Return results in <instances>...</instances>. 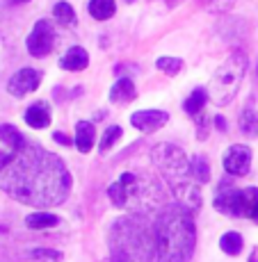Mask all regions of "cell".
<instances>
[{"label": "cell", "mask_w": 258, "mask_h": 262, "mask_svg": "<svg viewBox=\"0 0 258 262\" xmlns=\"http://www.w3.org/2000/svg\"><path fill=\"white\" fill-rule=\"evenodd\" d=\"M121 137V128L119 125H110L108 130H105V135H103V139H101V153H108L110 150V146H114V142Z\"/></svg>", "instance_id": "484cf974"}, {"label": "cell", "mask_w": 258, "mask_h": 262, "mask_svg": "<svg viewBox=\"0 0 258 262\" xmlns=\"http://www.w3.org/2000/svg\"><path fill=\"white\" fill-rule=\"evenodd\" d=\"M112 262H151L155 255V224L149 214H124L108 233Z\"/></svg>", "instance_id": "3957f363"}, {"label": "cell", "mask_w": 258, "mask_h": 262, "mask_svg": "<svg viewBox=\"0 0 258 262\" xmlns=\"http://www.w3.org/2000/svg\"><path fill=\"white\" fill-rule=\"evenodd\" d=\"M0 142H5L16 153V150H21L23 146L28 144V139L23 137V133H18V128H14V125H9V123H3L0 125Z\"/></svg>", "instance_id": "e0dca14e"}, {"label": "cell", "mask_w": 258, "mask_h": 262, "mask_svg": "<svg viewBox=\"0 0 258 262\" xmlns=\"http://www.w3.org/2000/svg\"><path fill=\"white\" fill-rule=\"evenodd\" d=\"M171 189H174V196H176V201H178V205L188 208L190 212L201 210V189L194 180H181V183H174Z\"/></svg>", "instance_id": "8fae6325"}, {"label": "cell", "mask_w": 258, "mask_h": 262, "mask_svg": "<svg viewBox=\"0 0 258 262\" xmlns=\"http://www.w3.org/2000/svg\"><path fill=\"white\" fill-rule=\"evenodd\" d=\"M30 255H32V258H37V260H50V262L59 260V253H57V251H48V249H34Z\"/></svg>", "instance_id": "4316f807"}, {"label": "cell", "mask_w": 258, "mask_h": 262, "mask_svg": "<svg viewBox=\"0 0 258 262\" xmlns=\"http://www.w3.org/2000/svg\"><path fill=\"white\" fill-rule=\"evenodd\" d=\"M25 123L30 125V128H46L50 123V107L48 103H44V100H39V103L30 105L28 110H25Z\"/></svg>", "instance_id": "4fadbf2b"}, {"label": "cell", "mask_w": 258, "mask_h": 262, "mask_svg": "<svg viewBox=\"0 0 258 262\" xmlns=\"http://www.w3.org/2000/svg\"><path fill=\"white\" fill-rule=\"evenodd\" d=\"M196 244L194 219L188 208L169 203L155 219V260L190 262Z\"/></svg>", "instance_id": "7a4b0ae2"}, {"label": "cell", "mask_w": 258, "mask_h": 262, "mask_svg": "<svg viewBox=\"0 0 258 262\" xmlns=\"http://www.w3.org/2000/svg\"><path fill=\"white\" fill-rule=\"evenodd\" d=\"M151 162L165 176L169 185L188 180V176H192V162L188 160V155L183 153V148H178V146H174V144L153 146V150H151Z\"/></svg>", "instance_id": "52a82bcc"}, {"label": "cell", "mask_w": 258, "mask_h": 262, "mask_svg": "<svg viewBox=\"0 0 258 262\" xmlns=\"http://www.w3.org/2000/svg\"><path fill=\"white\" fill-rule=\"evenodd\" d=\"M155 67H158L163 73H167V75H176V73H181V69H183V59H178V57H160L158 62H155Z\"/></svg>", "instance_id": "d4e9b609"}, {"label": "cell", "mask_w": 258, "mask_h": 262, "mask_svg": "<svg viewBox=\"0 0 258 262\" xmlns=\"http://www.w3.org/2000/svg\"><path fill=\"white\" fill-rule=\"evenodd\" d=\"M94 139H96V133H94V125L89 123V121H78V125H75V148L80 150V153H89L94 146Z\"/></svg>", "instance_id": "9a60e30c"}, {"label": "cell", "mask_w": 258, "mask_h": 262, "mask_svg": "<svg viewBox=\"0 0 258 262\" xmlns=\"http://www.w3.org/2000/svg\"><path fill=\"white\" fill-rule=\"evenodd\" d=\"M215 210L229 216H249L254 219L258 210V189L247 187V189H235L229 178L222 180L217 187V196L212 201Z\"/></svg>", "instance_id": "8992f818"}, {"label": "cell", "mask_w": 258, "mask_h": 262, "mask_svg": "<svg viewBox=\"0 0 258 262\" xmlns=\"http://www.w3.org/2000/svg\"><path fill=\"white\" fill-rule=\"evenodd\" d=\"M242 237L237 233H226V235H222V239H220V249L224 251L226 255H240V251H242Z\"/></svg>", "instance_id": "44dd1931"}, {"label": "cell", "mask_w": 258, "mask_h": 262, "mask_svg": "<svg viewBox=\"0 0 258 262\" xmlns=\"http://www.w3.org/2000/svg\"><path fill=\"white\" fill-rule=\"evenodd\" d=\"M247 73V57L245 53H231L224 62L217 67L212 73L210 84H208V96L212 103L217 105H229L233 103L237 89L242 84V78Z\"/></svg>", "instance_id": "5b68a950"}, {"label": "cell", "mask_w": 258, "mask_h": 262, "mask_svg": "<svg viewBox=\"0 0 258 262\" xmlns=\"http://www.w3.org/2000/svg\"><path fill=\"white\" fill-rule=\"evenodd\" d=\"M25 46H28V53L32 55V57H46L55 46V28L50 25V21L42 18V21L34 23Z\"/></svg>", "instance_id": "ba28073f"}, {"label": "cell", "mask_w": 258, "mask_h": 262, "mask_svg": "<svg viewBox=\"0 0 258 262\" xmlns=\"http://www.w3.org/2000/svg\"><path fill=\"white\" fill-rule=\"evenodd\" d=\"M240 130L245 135H258V114L254 112V110H245L240 117Z\"/></svg>", "instance_id": "603a6c76"}, {"label": "cell", "mask_w": 258, "mask_h": 262, "mask_svg": "<svg viewBox=\"0 0 258 262\" xmlns=\"http://www.w3.org/2000/svg\"><path fill=\"white\" fill-rule=\"evenodd\" d=\"M53 139H55L57 144H62V146H71V139H69L64 133H55V135H53Z\"/></svg>", "instance_id": "f1b7e54d"}, {"label": "cell", "mask_w": 258, "mask_h": 262, "mask_svg": "<svg viewBox=\"0 0 258 262\" xmlns=\"http://www.w3.org/2000/svg\"><path fill=\"white\" fill-rule=\"evenodd\" d=\"M222 164H224L226 173H231V176H247V173H249V169H251V150H249V146L233 144L224 153Z\"/></svg>", "instance_id": "9c48e42d"}, {"label": "cell", "mask_w": 258, "mask_h": 262, "mask_svg": "<svg viewBox=\"0 0 258 262\" xmlns=\"http://www.w3.org/2000/svg\"><path fill=\"white\" fill-rule=\"evenodd\" d=\"M251 262H258V255L254 253V255H251Z\"/></svg>", "instance_id": "4dcf8cb0"}, {"label": "cell", "mask_w": 258, "mask_h": 262, "mask_svg": "<svg viewBox=\"0 0 258 262\" xmlns=\"http://www.w3.org/2000/svg\"><path fill=\"white\" fill-rule=\"evenodd\" d=\"M39 82H42V73L34 71V69H21V71H16L9 78L7 82V92L14 96V98H23L25 94L34 92V89L39 87Z\"/></svg>", "instance_id": "30bf717a"}, {"label": "cell", "mask_w": 258, "mask_h": 262, "mask_svg": "<svg viewBox=\"0 0 258 262\" xmlns=\"http://www.w3.org/2000/svg\"><path fill=\"white\" fill-rule=\"evenodd\" d=\"M215 128L224 133V130H226V119H224V117H217V119H215Z\"/></svg>", "instance_id": "f546056e"}, {"label": "cell", "mask_w": 258, "mask_h": 262, "mask_svg": "<svg viewBox=\"0 0 258 262\" xmlns=\"http://www.w3.org/2000/svg\"><path fill=\"white\" fill-rule=\"evenodd\" d=\"M12 158H14V153H5V150H0V171L12 162Z\"/></svg>", "instance_id": "83f0119b"}, {"label": "cell", "mask_w": 258, "mask_h": 262, "mask_svg": "<svg viewBox=\"0 0 258 262\" xmlns=\"http://www.w3.org/2000/svg\"><path fill=\"white\" fill-rule=\"evenodd\" d=\"M126 3H135V0H126Z\"/></svg>", "instance_id": "e575fe53"}, {"label": "cell", "mask_w": 258, "mask_h": 262, "mask_svg": "<svg viewBox=\"0 0 258 262\" xmlns=\"http://www.w3.org/2000/svg\"><path fill=\"white\" fill-rule=\"evenodd\" d=\"M192 176H194L196 183H208L210 180V164L204 155H196L192 160Z\"/></svg>", "instance_id": "7402d4cb"}, {"label": "cell", "mask_w": 258, "mask_h": 262, "mask_svg": "<svg viewBox=\"0 0 258 262\" xmlns=\"http://www.w3.org/2000/svg\"><path fill=\"white\" fill-rule=\"evenodd\" d=\"M251 221H256V224H258V210H256V214H254V219H251Z\"/></svg>", "instance_id": "1f68e13d"}, {"label": "cell", "mask_w": 258, "mask_h": 262, "mask_svg": "<svg viewBox=\"0 0 258 262\" xmlns=\"http://www.w3.org/2000/svg\"><path fill=\"white\" fill-rule=\"evenodd\" d=\"M167 121H169V114L163 110H140L130 117V123L142 133H153V130L163 128Z\"/></svg>", "instance_id": "7c38bea8"}, {"label": "cell", "mask_w": 258, "mask_h": 262, "mask_svg": "<svg viewBox=\"0 0 258 262\" xmlns=\"http://www.w3.org/2000/svg\"><path fill=\"white\" fill-rule=\"evenodd\" d=\"M108 196L117 208L130 214H149L163 203V187L146 176L121 173L108 187Z\"/></svg>", "instance_id": "277c9868"}, {"label": "cell", "mask_w": 258, "mask_h": 262, "mask_svg": "<svg viewBox=\"0 0 258 262\" xmlns=\"http://www.w3.org/2000/svg\"><path fill=\"white\" fill-rule=\"evenodd\" d=\"M206 100H208V92H206V89H201V87H196L194 92H192L188 98H185L183 110H185L188 114H192V117H196V114L204 112Z\"/></svg>", "instance_id": "d6986e66"}, {"label": "cell", "mask_w": 258, "mask_h": 262, "mask_svg": "<svg viewBox=\"0 0 258 262\" xmlns=\"http://www.w3.org/2000/svg\"><path fill=\"white\" fill-rule=\"evenodd\" d=\"M135 84L133 80L128 78H121L117 84H112V89H110V100L112 103H128V100L135 98Z\"/></svg>", "instance_id": "2e32d148"}, {"label": "cell", "mask_w": 258, "mask_h": 262, "mask_svg": "<svg viewBox=\"0 0 258 262\" xmlns=\"http://www.w3.org/2000/svg\"><path fill=\"white\" fill-rule=\"evenodd\" d=\"M256 67H258V64H256Z\"/></svg>", "instance_id": "d590c367"}, {"label": "cell", "mask_w": 258, "mask_h": 262, "mask_svg": "<svg viewBox=\"0 0 258 262\" xmlns=\"http://www.w3.org/2000/svg\"><path fill=\"white\" fill-rule=\"evenodd\" d=\"M59 219L55 214L50 212H32L25 216V226L32 230H46V228H53V226H57Z\"/></svg>", "instance_id": "ffe728a7"}, {"label": "cell", "mask_w": 258, "mask_h": 262, "mask_svg": "<svg viewBox=\"0 0 258 262\" xmlns=\"http://www.w3.org/2000/svg\"><path fill=\"white\" fill-rule=\"evenodd\" d=\"M14 3H28V0H14Z\"/></svg>", "instance_id": "836d02e7"}, {"label": "cell", "mask_w": 258, "mask_h": 262, "mask_svg": "<svg viewBox=\"0 0 258 262\" xmlns=\"http://www.w3.org/2000/svg\"><path fill=\"white\" fill-rule=\"evenodd\" d=\"M89 14L96 18V21H108V18L114 16L117 12V5L114 0H89Z\"/></svg>", "instance_id": "ac0fdd59"}, {"label": "cell", "mask_w": 258, "mask_h": 262, "mask_svg": "<svg viewBox=\"0 0 258 262\" xmlns=\"http://www.w3.org/2000/svg\"><path fill=\"white\" fill-rule=\"evenodd\" d=\"M0 189L23 205L53 208L67 201L71 173L55 153L28 142L0 171Z\"/></svg>", "instance_id": "6da1fadb"}, {"label": "cell", "mask_w": 258, "mask_h": 262, "mask_svg": "<svg viewBox=\"0 0 258 262\" xmlns=\"http://www.w3.org/2000/svg\"><path fill=\"white\" fill-rule=\"evenodd\" d=\"M53 14H55V18H57L59 23H64V25L75 23V12H73V7H71L69 3H57L53 7Z\"/></svg>", "instance_id": "cb8c5ba5"}, {"label": "cell", "mask_w": 258, "mask_h": 262, "mask_svg": "<svg viewBox=\"0 0 258 262\" xmlns=\"http://www.w3.org/2000/svg\"><path fill=\"white\" fill-rule=\"evenodd\" d=\"M87 64H89V55L87 50L80 46L69 48L64 53V57L59 59V67L67 69V71H83V69H87Z\"/></svg>", "instance_id": "5bb4252c"}, {"label": "cell", "mask_w": 258, "mask_h": 262, "mask_svg": "<svg viewBox=\"0 0 258 262\" xmlns=\"http://www.w3.org/2000/svg\"><path fill=\"white\" fill-rule=\"evenodd\" d=\"M167 3H169V5H176V3H178V0H167Z\"/></svg>", "instance_id": "d6a6232c"}]
</instances>
